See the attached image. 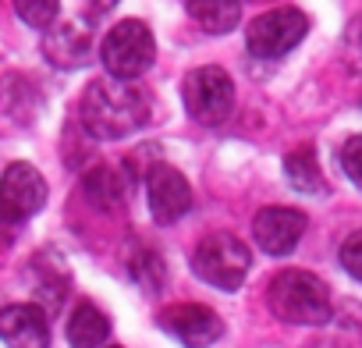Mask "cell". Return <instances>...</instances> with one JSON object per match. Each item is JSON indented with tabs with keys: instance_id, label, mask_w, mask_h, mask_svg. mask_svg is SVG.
<instances>
[{
	"instance_id": "obj_1",
	"label": "cell",
	"mask_w": 362,
	"mask_h": 348,
	"mask_svg": "<svg viewBox=\"0 0 362 348\" xmlns=\"http://www.w3.org/2000/svg\"><path fill=\"white\" fill-rule=\"evenodd\" d=\"M78 117L96 139H128L149 121V93L139 82L96 79L78 100Z\"/></svg>"
},
{
	"instance_id": "obj_2",
	"label": "cell",
	"mask_w": 362,
	"mask_h": 348,
	"mask_svg": "<svg viewBox=\"0 0 362 348\" xmlns=\"http://www.w3.org/2000/svg\"><path fill=\"white\" fill-rule=\"evenodd\" d=\"M267 306L277 320L295 323V327H316L327 323L334 313V298L330 288L309 274V270H281L270 277L267 284Z\"/></svg>"
},
{
	"instance_id": "obj_3",
	"label": "cell",
	"mask_w": 362,
	"mask_h": 348,
	"mask_svg": "<svg viewBox=\"0 0 362 348\" xmlns=\"http://www.w3.org/2000/svg\"><path fill=\"white\" fill-rule=\"evenodd\" d=\"M249 267H252V256H249V245L228 231H210L196 242L192 249V270L199 281H206L210 288H221V291H235L245 284L249 277Z\"/></svg>"
},
{
	"instance_id": "obj_4",
	"label": "cell",
	"mask_w": 362,
	"mask_h": 348,
	"mask_svg": "<svg viewBox=\"0 0 362 348\" xmlns=\"http://www.w3.org/2000/svg\"><path fill=\"white\" fill-rule=\"evenodd\" d=\"M153 54H156L153 33L139 18L117 22L100 43V61L107 68V79H117V82H135L153 64Z\"/></svg>"
},
{
	"instance_id": "obj_5",
	"label": "cell",
	"mask_w": 362,
	"mask_h": 348,
	"mask_svg": "<svg viewBox=\"0 0 362 348\" xmlns=\"http://www.w3.org/2000/svg\"><path fill=\"white\" fill-rule=\"evenodd\" d=\"M185 110L192 121L214 128V124H224L235 110V82L224 68L217 64H203V68H192L189 79H185Z\"/></svg>"
},
{
	"instance_id": "obj_6",
	"label": "cell",
	"mask_w": 362,
	"mask_h": 348,
	"mask_svg": "<svg viewBox=\"0 0 362 348\" xmlns=\"http://www.w3.org/2000/svg\"><path fill=\"white\" fill-rule=\"evenodd\" d=\"M305 33H309V18L298 8H270L249 22L245 43H249L252 57L274 61V57H284L288 50H295L305 40Z\"/></svg>"
},
{
	"instance_id": "obj_7",
	"label": "cell",
	"mask_w": 362,
	"mask_h": 348,
	"mask_svg": "<svg viewBox=\"0 0 362 348\" xmlns=\"http://www.w3.org/2000/svg\"><path fill=\"white\" fill-rule=\"evenodd\" d=\"M47 203V178L25 160L0 174V224H22Z\"/></svg>"
},
{
	"instance_id": "obj_8",
	"label": "cell",
	"mask_w": 362,
	"mask_h": 348,
	"mask_svg": "<svg viewBox=\"0 0 362 348\" xmlns=\"http://www.w3.org/2000/svg\"><path fill=\"white\" fill-rule=\"evenodd\" d=\"M156 323L185 348H210L224 334V320L203 302H170L160 309Z\"/></svg>"
},
{
	"instance_id": "obj_9",
	"label": "cell",
	"mask_w": 362,
	"mask_h": 348,
	"mask_svg": "<svg viewBox=\"0 0 362 348\" xmlns=\"http://www.w3.org/2000/svg\"><path fill=\"white\" fill-rule=\"evenodd\" d=\"M142 178H146V203H149L153 221L174 224L192 210V185L174 163L156 160Z\"/></svg>"
},
{
	"instance_id": "obj_10",
	"label": "cell",
	"mask_w": 362,
	"mask_h": 348,
	"mask_svg": "<svg viewBox=\"0 0 362 348\" xmlns=\"http://www.w3.org/2000/svg\"><path fill=\"white\" fill-rule=\"evenodd\" d=\"M309 221L302 210H291V207H263L252 221V238L263 253L270 256H288L295 253V245L302 242Z\"/></svg>"
},
{
	"instance_id": "obj_11",
	"label": "cell",
	"mask_w": 362,
	"mask_h": 348,
	"mask_svg": "<svg viewBox=\"0 0 362 348\" xmlns=\"http://www.w3.org/2000/svg\"><path fill=\"white\" fill-rule=\"evenodd\" d=\"M0 341L8 348H50V316L36 302H11L0 309Z\"/></svg>"
},
{
	"instance_id": "obj_12",
	"label": "cell",
	"mask_w": 362,
	"mask_h": 348,
	"mask_svg": "<svg viewBox=\"0 0 362 348\" xmlns=\"http://www.w3.org/2000/svg\"><path fill=\"white\" fill-rule=\"evenodd\" d=\"M43 57L57 68H82L93 57V25L82 18L57 22L43 40Z\"/></svg>"
},
{
	"instance_id": "obj_13",
	"label": "cell",
	"mask_w": 362,
	"mask_h": 348,
	"mask_svg": "<svg viewBox=\"0 0 362 348\" xmlns=\"http://www.w3.org/2000/svg\"><path fill=\"white\" fill-rule=\"evenodd\" d=\"M107 334H110V320L103 316V309L82 298L68 316V344L71 348H100L107 341Z\"/></svg>"
},
{
	"instance_id": "obj_14",
	"label": "cell",
	"mask_w": 362,
	"mask_h": 348,
	"mask_svg": "<svg viewBox=\"0 0 362 348\" xmlns=\"http://www.w3.org/2000/svg\"><path fill=\"white\" fill-rule=\"evenodd\" d=\"M82 196L96 210L110 214V210H121L124 207V182H121V174L114 167H93L86 174V182H82Z\"/></svg>"
},
{
	"instance_id": "obj_15",
	"label": "cell",
	"mask_w": 362,
	"mask_h": 348,
	"mask_svg": "<svg viewBox=\"0 0 362 348\" xmlns=\"http://www.w3.org/2000/svg\"><path fill=\"white\" fill-rule=\"evenodd\" d=\"M185 11L210 36H224L242 22V4H235V0H196V4H189Z\"/></svg>"
},
{
	"instance_id": "obj_16",
	"label": "cell",
	"mask_w": 362,
	"mask_h": 348,
	"mask_svg": "<svg viewBox=\"0 0 362 348\" xmlns=\"http://www.w3.org/2000/svg\"><path fill=\"white\" fill-rule=\"evenodd\" d=\"M284 174L288 182L298 189V192H309V196H323L327 192V182H323V170L316 163V153L313 146H298L284 156Z\"/></svg>"
},
{
	"instance_id": "obj_17",
	"label": "cell",
	"mask_w": 362,
	"mask_h": 348,
	"mask_svg": "<svg viewBox=\"0 0 362 348\" xmlns=\"http://www.w3.org/2000/svg\"><path fill=\"white\" fill-rule=\"evenodd\" d=\"M15 11H18V18H22L25 25L50 33V29L57 25V11H61V4H54V0H18Z\"/></svg>"
},
{
	"instance_id": "obj_18",
	"label": "cell",
	"mask_w": 362,
	"mask_h": 348,
	"mask_svg": "<svg viewBox=\"0 0 362 348\" xmlns=\"http://www.w3.org/2000/svg\"><path fill=\"white\" fill-rule=\"evenodd\" d=\"M341 170L348 174V182L362 189V135L344 139L341 146Z\"/></svg>"
},
{
	"instance_id": "obj_19",
	"label": "cell",
	"mask_w": 362,
	"mask_h": 348,
	"mask_svg": "<svg viewBox=\"0 0 362 348\" xmlns=\"http://www.w3.org/2000/svg\"><path fill=\"white\" fill-rule=\"evenodd\" d=\"M341 267H344L355 281H362V228L351 231V235L341 242Z\"/></svg>"
},
{
	"instance_id": "obj_20",
	"label": "cell",
	"mask_w": 362,
	"mask_h": 348,
	"mask_svg": "<svg viewBox=\"0 0 362 348\" xmlns=\"http://www.w3.org/2000/svg\"><path fill=\"white\" fill-rule=\"evenodd\" d=\"M163 267L156 263V256L153 253H142V263H135V281L146 288V291H153V288H160L163 284Z\"/></svg>"
}]
</instances>
